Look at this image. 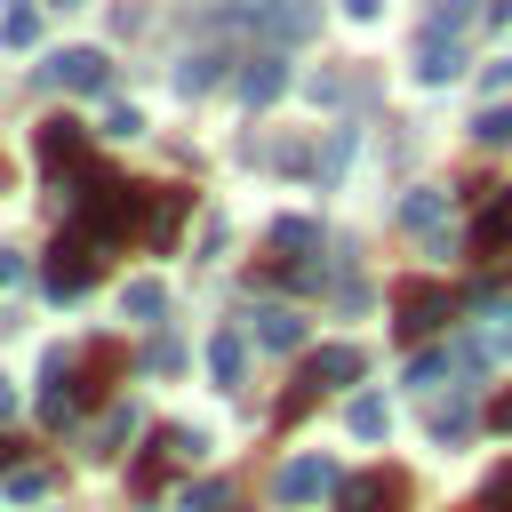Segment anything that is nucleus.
Here are the masks:
<instances>
[{"mask_svg":"<svg viewBox=\"0 0 512 512\" xmlns=\"http://www.w3.org/2000/svg\"><path fill=\"white\" fill-rule=\"evenodd\" d=\"M8 408H16V384H8V376H0V416H8Z\"/></svg>","mask_w":512,"mask_h":512,"instance_id":"obj_32","label":"nucleus"},{"mask_svg":"<svg viewBox=\"0 0 512 512\" xmlns=\"http://www.w3.org/2000/svg\"><path fill=\"white\" fill-rule=\"evenodd\" d=\"M248 336H256L264 352H296V344H304V320H296V312H280V304H264V312L248 320Z\"/></svg>","mask_w":512,"mask_h":512,"instance_id":"obj_15","label":"nucleus"},{"mask_svg":"<svg viewBox=\"0 0 512 512\" xmlns=\"http://www.w3.org/2000/svg\"><path fill=\"white\" fill-rule=\"evenodd\" d=\"M488 344H496V352H512V312H504V320L488 328Z\"/></svg>","mask_w":512,"mask_h":512,"instance_id":"obj_30","label":"nucleus"},{"mask_svg":"<svg viewBox=\"0 0 512 512\" xmlns=\"http://www.w3.org/2000/svg\"><path fill=\"white\" fill-rule=\"evenodd\" d=\"M448 320H456V296L448 288H432V280H408L400 288V336H432Z\"/></svg>","mask_w":512,"mask_h":512,"instance_id":"obj_5","label":"nucleus"},{"mask_svg":"<svg viewBox=\"0 0 512 512\" xmlns=\"http://www.w3.org/2000/svg\"><path fill=\"white\" fill-rule=\"evenodd\" d=\"M312 24H320V0H256V32H264V48H296Z\"/></svg>","mask_w":512,"mask_h":512,"instance_id":"obj_6","label":"nucleus"},{"mask_svg":"<svg viewBox=\"0 0 512 512\" xmlns=\"http://www.w3.org/2000/svg\"><path fill=\"white\" fill-rule=\"evenodd\" d=\"M192 448H200V440H192V432H152V448H144V456H136V488H144V496H152V488H160V480H168V472H176V464H192Z\"/></svg>","mask_w":512,"mask_h":512,"instance_id":"obj_9","label":"nucleus"},{"mask_svg":"<svg viewBox=\"0 0 512 512\" xmlns=\"http://www.w3.org/2000/svg\"><path fill=\"white\" fill-rule=\"evenodd\" d=\"M0 48H40V8L32 0H8L0 8Z\"/></svg>","mask_w":512,"mask_h":512,"instance_id":"obj_18","label":"nucleus"},{"mask_svg":"<svg viewBox=\"0 0 512 512\" xmlns=\"http://www.w3.org/2000/svg\"><path fill=\"white\" fill-rule=\"evenodd\" d=\"M232 88H240V104H272V96L288 88V48H256V56H240Z\"/></svg>","mask_w":512,"mask_h":512,"instance_id":"obj_7","label":"nucleus"},{"mask_svg":"<svg viewBox=\"0 0 512 512\" xmlns=\"http://www.w3.org/2000/svg\"><path fill=\"white\" fill-rule=\"evenodd\" d=\"M216 80H224V56H216V48H192V56L176 64V88H184V96H208Z\"/></svg>","mask_w":512,"mask_h":512,"instance_id":"obj_19","label":"nucleus"},{"mask_svg":"<svg viewBox=\"0 0 512 512\" xmlns=\"http://www.w3.org/2000/svg\"><path fill=\"white\" fill-rule=\"evenodd\" d=\"M80 152H88L80 120H40V160L48 168H80Z\"/></svg>","mask_w":512,"mask_h":512,"instance_id":"obj_14","label":"nucleus"},{"mask_svg":"<svg viewBox=\"0 0 512 512\" xmlns=\"http://www.w3.org/2000/svg\"><path fill=\"white\" fill-rule=\"evenodd\" d=\"M112 376H120V344H88V352H72V392H80V408L104 400Z\"/></svg>","mask_w":512,"mask_h":512,"instance_id":"obj_10","label":"nucleus"},{"mask_svg":"<svg viewBox=\"0 0 512 512\" xmlns=\"http://www.w3.org/2000/svg\"><path fill=\"white\" fill-rule=\"evenodd\" d=\"M48 80L72 88V96H104V88H112V56H104V48H56V56H48Z\"/></svg>","mask_w":512,"mask_h":512,"instance_id":"obj_4","label":"nucleus"},{"mask_svg":"<svg viewBox=\"0 0 512 512\" xmlns=\"http://www.w3.org/2000/svg\"><path fill=\"white\" fill-rule=\"evenodd\" d=\"M344 424H352V432H360V440H384V432H392V408H384V400H376V392H360V400H352V408H344Z\"/></svg>","mask_w":512,"mask_h":512,"instance_id":"obj_20","label":"nucleus"},{"mask_svg":"<svg viewBox=\"0 0 512 512\" xmlns=\"http://www.w3.org/2000/svg\"><path fill=\"white\" fill-rule=\"evenodd\" d=\"M480 512H512V472H496V480H488V496H480Z\"/></svg>","mask_w":512,"mask_h":512,"instance_id":"obj_25","label":"nucleus"},{"mask_svg":"<svg viewBox=\"0 0 512 512\" xmlns=\"http://www.w3.org/2000/svg\"><path fill=\"white\" fill-rule=\"evenodd\" d=\"M120 312H128V320H160V312H168V288H160V280H128Z\"/></svg>","mask_w":512,"mask_h":512,"instance_id":"obj_21","label":"nucleus"},{"mask_svg":"<svg viewBox=\"0 0 512 512\" xmlns=\"http://www.w3.org/2000/svg\"><path fill=\"white\" fill-rule=\"evenodd\" d=\"M208 368H216V384H240V376H248V328H216Z\"/></svg>","mask_w":512,"mask_h":512,"instance_id":"obj_17","label":"nucleus"},{"mask_svg":"<svg viewBox=\"0 0 512 512\" xmlns=\"http://www.w3.org/2000/svg\"><path fill=\"white\" fill-rule=\"evenodd\" d=\"M96 272H104V240H96L88 224H72V232H56V240H48V264H40L48 296H80Z\"/></svg>","mask_w":512,"mask_h":512,"instance_id":"obj_1","label":"nucleus"},{"mask_svg":"<svg viewBox=\"0 0 512 512\" xmlns=\"http://www.w3.org/2000/svg\"><path fill=\"white\" fill-rule=\"evenodd\" d=\"M464 248H472L480 264H496V256H512V184H496V192H480V216H472V232H464Z\"/></svg>","mask_w":512,"mask_h":512,"instance_id":"obj_3","label":"nucleus"},{"mask_svg":"<svg viewBox=\"0 0 512 512\" xmlns=\"http://www.w3.org/2000/svg\"><path fill=\"white\" fill-rule=\"evenodd\" d=\"M328 488H336V472H328L320 456H296V464H280V480H272L280 504H312V496H328Z\"/></svg>","mask_w":512,"mask_h":512,"instance_id":"obj_11","label":"nucleus"},{"mask_svg":"<svg viewBox=\"0 0 512 512\" xmlns=\"http://www.w3.org/2000/svg\"><path fill=\"white\" fill-rule=\"evenodd\" d=\"M472 136H480V144H512V112H504V104H496V112H480V120H472Z\"/></svg>","mask_w":512,"mask_h":512,"instance_id":"obj_24","label":"nucleus"},{"mask_svg":"<svg viewBox=\"0 0 512 512\" xmlns=\"http://www.w3.org/2000/svg\"><path fill=\"white\" fill-rule=\"evenodd\" d=\"M344 16H352V24H376V16H384V0H344Z\"/></svg>","mask_w":512,"mask_h":512,"instance_id":"obj_27","label":"nucleus"},{"mask_svg":"<svg viewBox=\"0 0 512 512\" xmlns=\"http://www.w3.org/2000/svg\"><path fill=\"white\" fill-rule=\"evenodd\" d=\"M488 32H504V40H512V0H488Z\"/></svg>","mask_w":512,"mask_h":512,"instance_id":"obj_28","label":"nucleus"},{"mask_svg":"<svg viewBox=\"0 0 512 512\" xmlns=\"http://www.w3.org/2000/svg\"><path fill=\"white\" fill-rule=\"evenodd\" d=\"M72 408H80V392H72V360L56 352V360H48V376H40V416H48V424H64Z\"/></svg>","mask_w":512,"mask_h":512,"instance_id":"obj_16","label":"nucleus"},{"mask_svg":"<svg viewBox=\"0 0 512 512\" xmlns=\"http://www.w3.org/2000/svg\"><path fill=\"white\" fill-rule=\"evenodd\" d=\"M336 504H344V512H400V504H408V480H400V472H352V480L336 488Z\"/></svg>","mask_w":512,"mask_h":512,"instance_id":"obj_8","label":"nucleus"},{"mask_svg":"<svg viewBox=\"0 0 512 512\" xmlns=\"http://www.w3.org/2000/svg\"><path fill=\"white\" fill-rule=\"evenodd\" d=\"M232 504V488L224 480H200V488H184V512H224Z\"/></svg>","mask_w":512,"mask_h":512,"instance_id":"obj_23","label":"nucleus"},{"mask_svg":"<svg viewBox=\"0 0 512 512\" xmlns=\"http://www.w3.org/2000/svg\"><path fill=\"white\" fill-rule=\"evenodd\" d=\"M488 424H496V432H512V392H496V408H488Z\"/></svg>","mask_w":512,"mask_h":512,"instance_id":"obj_29","label":"nucleus"},{"mask_svg":"<svg viewBox=\"0 0 512 512\" xmlns=\"http://www.w3.org/2000/svg\"><path fill=\"white\" fill-rule=\"evenodd\" d=\"M456 72H464V48H456V32H440V24H432V32H424V48H416V80H432V88H440V80H456Z\"/></svg>","mask_w":512,"mask_h":512,"instance_id":"obj_13","label":"nucleus"},{"mask_svg":"<svg viewBox=\"0 0 512 512\" xmlns=\"http://www.w3.org/2000/svg\"><path fill=\"white\" fill-rule=\"evenodd\" d=\"M400 224H408V232H432V224H440V192H432V184L408 192V200H400Z\"/></svg>","mask_w":512,"mask_h":512,"instance_id":"obj_22","label":"nucleus"},{"mask_svg":"<svg viewBox=\"0 0 512 512\" xmlns=\"http://www.w3.org/2000/svg\"><path fill=\"white\" fill-rule=\"evenodd\" d=\"M16 272H24V264H16V256H8V248H0V288H8V280H16Z\"/></svg>","mask_w":512,"mask_h":512,"instance_id":"obj_31","label":"nucleus"},{"mask_svg":"<svg viewBox=\"0 0 512 512\" xmlns=\"http://www.w3.org/2000/svg\"><path fill=\"white\" fill-rule=\"evenodd\" d=\"M352 376H360V352H352V344H320V352L296 368V392L280 400V416H304V408H312V392H328V384H352Z\"/></svg>","mask_w":512,"mask_h":512,"instance_id":"obj_2","label":"nucleus"},{"mask_svg":"<svg viewBox=\"0 0 512 512\" xmlns=\"http://www.w3.org/2000/svg\"><path fill=\"white\" fill-rule=\"evenodd\" d=\"M176 224H184V192L152 184V192H144V232H136V240H144V248H168V240H176Z\"/></svg>","mask_w":512,"mask_h":512,"instance_id":"obj_12","label":"nucleus"},{"mask_svg":"<svg viewBox=\"0 0 512 512\" xmlns=\"http://www.w3.org/2000/svg\"><path fill=\"white\" fill-rule=\"evenodd\" d=\"M16 464H24V440H8V432H0V480H16Z\"/></svg>","mask_w":512,"mask_h":512,"instance_id":"obj_26","label":"nucleus"}]
</instances>
